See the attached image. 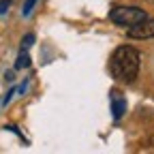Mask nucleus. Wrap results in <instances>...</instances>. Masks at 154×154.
<instances>
[{
  "label": "nucleus",
  "mask_w": 154,
  "mask_h": 154,
  "mask_svg": "<svg viewBox=\"0 0 154 154\" xmlns=\"http://www.w3.org/2000/svg\"><path fill=\"white\" fill-rule=\"evenodd\" d=\"M139 60H141V56L135 47H131V45L118 47L111 54V60H109L111 77L118 82H126V84L135 82V77L139 73Z\"/></svg>",
  "instance_id": "nucleus-1"
},
{
  "label": "nucleus",
  "mask_w": 154,
  "mask_h": 154,
  "mask_svg": "<svg viewBox=\"0 0 154 154\" xmlns=\"http://www.w3.org/2000/svg\"><path fill=\"white\" fill-rule=\"evenodd\" d=\"M148 17V13L139 7H116L109 11V19L113 24H118V26H135V24H139L143 22V19Z\"/></svg>",
  "instance_id": "nucleus-2"
},
{
  "label": "nucleus",
  "mask_w": 154,
  "mask_h": 154,
  "mask_svg": "<svg viewBox=\"0 0 154 154\" xmlns=\"http://www.w3.org/2000/svg\"><path fill=\"white\" fill-rule=\"evenodd\" d=\"M128 36L131 38H154V17H146L143 22L135 24L128 28Z\"/></svg>",
  "instance_id": "nucleus-3"
},
{
  "label": "nucleus",
  "mask_w": 154,
  "mask_h": 154,
  "mask_svg": "<svg viewBox=\"0 0 154 154\" xmlns=\"http://www.w3.org/2000/svg\"><path fill=\"white\" fill-rule=\"evenodd\" d=\"M109 101H111L113 118H116V120H120L122 116H124V111H126V99L122 96V92H120V90H113V92L109 94Z\"/></svg>",
  "instance_id": "nucleus-4"
},
{
  "label": "nucleus",
  "mask_w": 154,
  "mask_h": 154,
  "mask_svg": "<svg viewBox=\"0 0 154 154\" xmlns=\"http://www.w3.org/2000/svg\"><path fill=\"white\" fill-rule=\"evenodd\" d=\"M28 66H30V56L22 47V51H19V56H17V62H15V69H28Z\"/></svg>",
  "instance_id": "nucleus-5"
},
{
  "label": "nucleus",
  "mask_w": 154,
  "mask_h": 154,
  "mask_svg": "<svg viewBox=\"0 0 154 154\" xmlns=\"http://www.w3.org/2000/svg\"><path fill=\"white\" fill-rule=\"evenodd\" d=\"M34 5H36V0H26V2H24V9H22V15H24V17H28V15L32 13Z\"/></svg>",
  "instance_id": "nucleus-6"
},
{
  "label": "nucleus",
  "mask_w": 154,
  "mask_h": 154,
  "mask_svg": "<svg viewBox=\"0 0 154 154\" xmlns=\"http://www.w3.org/2000/svg\"><path fill=\"white\" fill-rule=\"evenodd\" d=\"M32 43H34V34H26V38H24V49H28Z\"/></svg>",
  "instance_id": "nucleus-7"
},
{
  "label": "nucleus",
  "mask_w": 154,
  "mask_h": 154,
  "mask_svg": "<svg viewBox=\"0 0 154 154\" xmlns=\"http://www.w3.org/2000/svg\"><path fill=\"white\" fill-rule=\"evenodd\" d=\"M9 5H11L9 0H2V2H0V15H5V13L9 11Z\"/></svg>",
  "instance_id": "nucleus-8"
}]
</instances>
